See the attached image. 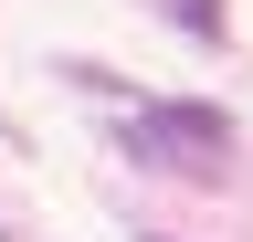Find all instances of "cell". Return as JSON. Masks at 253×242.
I'll use <instances>...</instances> for the list:
<instances>
[{
  "instance_id": "obj_1",
  "label": "cell",
  "mask_w": 253,
  "mask_h": 242,
  "mask_svg": "<svg viewBox=\"0 0 253 242\" xmlns=\"http://www.w3.org/2000/svg\"><path fill=\"white\" fill-rule=\"evenodd\" d=\"M126 147H137L148 169L221 179V158H232V116H221V105H201V95H148L137 116H126Z\"/></svg>"
},
{
  "instance_id": "obj_2",
  "label": "cell",
  "mask_w": 253,
  "mask_h": 242,
  "mask_svg": "<svg viewBox=\"0 0 253 242\" xmlns=\"http://www.w3.org/2000/svg\"><path fill=\"white\" fill-rule=\"evenodd\" d=\"M169 21H179L190 42H221V0H169Z\"/></svg>"
},
{
  "instance_id": "obj_3",
  "label": "cell",
  "mask_w": 253,
  "mask_h": 242,
  "mask_svg": "<svg viewBox=\"0 0 253 242\" xmlns=\"http://www.w3.org/2000/svg\"><path fill=\"white\" fill-rule=\"evenodd\" d=\"M148 242H158V232H148Z\"/></svg>"
}]
</instances>
